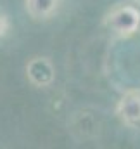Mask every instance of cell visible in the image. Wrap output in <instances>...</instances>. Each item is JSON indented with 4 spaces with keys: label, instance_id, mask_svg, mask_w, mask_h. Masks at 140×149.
Masks as SVG:
<instances>
[{
    "label": "cell",
    "instance_id": "obj_1",
    "mask_svg": "<svg viewBox=\"0 0 140 149\" xmlns=\"http://www.w3.org/2000/svg\"><path fill=\"white\" fill-rule=\"evenodd\" d=\"M104 26L118 37H130L140 28V9L135 3H119L105 14Z\"/></svg>",
    "mask_w": 140,
    "mask_h": 149
},
{
    "label": "cell",
    "instance_id": "obj_2",
    "mask_svg": "<svg viewBox=\"0 0 140 149\" xmlns=\"http://www.w3.org/2000/svg\"><path fill=\"white\" fill-rule=\"evenodd\" d=\"M26 76L35 87H49L55 80V68L49 57L36 56L26 63Z\"/></svg>",
    "mask_w": 140,
    "mask_h": 149
},
{
    "label": "cell",
    "instance_id": "obj_3",
    "mask_svg": "<svg viewBox=\"0 0 140 149\" xmlns=\"http://www.w3.org/2000/svg\"><path fill=\"white\" fill-rule=\"evenodd\" d=\"M116 116L126 127L140 125V92L130 90L126 92L116 104Z\"/></svg>",
    "mask_w": 140,
    "mask_h": 149
},
{
    "label": "cell",
    "instance_id": "obj_4",
    "mask_svg": "<svg viewBox=\"0 0 140 149\" xmlns=\"http://www.w3.org/2000/svg\"><path fill=\"white\" fill-rule=\"evenodd\" d=\"M61 5V0H24L26 12L38 21L50 19Z\"/></svg>",
    "mask_w": 140,
    "mask_h": 149
},
{
    "label": "cell",
    "instance_id": "obj_5",
    "mask_svg": "<svg viewBox=\"0 0 140 149\" xmlns=\"http://www.w3.org/2000/svg\"><path fill=\"white\" fill-rule=\"evenodd\" d=\"M9 31H10V19L5 12L0 10V40L3 37H7Z\"/></svg>",
    "mask_w": 140,
    "mask_h": 149
},
{
    "label": "cell",
    "instance_id": "obj_6",
    "mask_svg": "<svg viewBox=\"0 0 140 149\" xmlns=\"http://www.w3.org/2000/svg\"><path fill=\"white\" fill-rule=\"evenodd\" d=\"M133 3H139L140 5V0H133Z\"/></svg>",
    "mask_w": 140,
    "mask_h": 149
}]
</instances>
